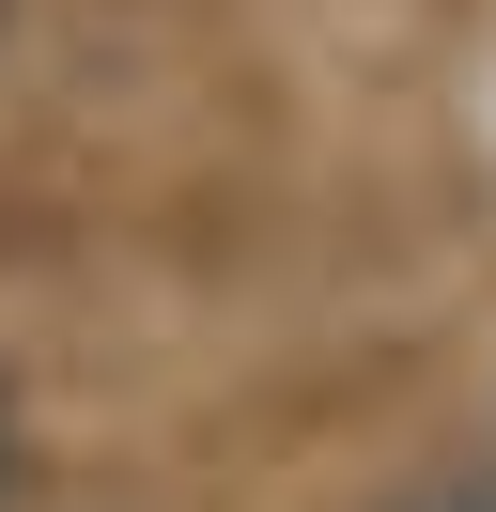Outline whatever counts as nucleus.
<instances>
[{
  "label": "nucleus",
  "mask_w": 496,
  "mask_h": 512,
  "mask_svg": "<svg viewBox=\"0 0 496 512\" xmlns=\"http://www.w3.org/2000/svg\"><path fill=\"white\" fill-rule=\"evenodd\" d=\"M388 512H496V497H481V481H403Z\"/></svg>",
  "instance_id": "1"
},
{
  "label": "nucleus",
  "mask_w": 496,
  "mask_h": 512,
  "mask_svg": "<svg viewBox=\"0 0 496 512\" xmlns=\"http://www.w3.org/2000/svg\"><path fill=\"white\" fill-rule=\"evenodd\" d=\"M0 481H16V404H0Z\"/></svg>",
  "instance_id": "2"
}]
</instances>
